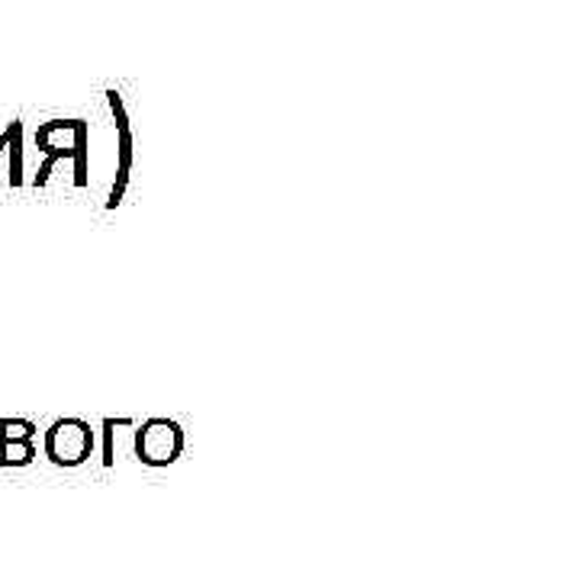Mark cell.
Wrapping results in <instances>:
<instances>
[{"label": "cell", "mask_w": 579, "mask_h": 579, "mask_svg": "<svg viewBox=\"0 0 579 579\" xmlns=\"http://www.w3.org/2000/svg\"><path fill=\"white\" fill-rule=\"evenodd\" d=\"M42 451L55 467H81L94 454V428L84 418H59L45 428Z\"/></svg>", "instance_id": "cell-1"}, {"label": "cell", "mask_w": 579, "mask_h": 579, "mask_svg": "<svg viewBox=\"0 0 579 579\" xmlns=\"http://www.w3.org/2000/svg\"><path fill=\"white\" fill-rule=\"evenodd\" d=\"M184 454V428L174 418H148L138 425L136 457L148 467H168Z\"/></svg>", "instance_id": "cell-2"}, {"label": "cell", "mask_w": 579, "mask_h": 579, "mask_svg": "<svg viewBox=\"0 0 579 579\" xmlns=\"http://www.w3.org/2000/svg\"><path fill=\"white\" fill-rule=\"evenodd\" d=\"M35 422L0 418V467H27L35 461Z\"/></svg>", "instance_id": "cell-3"}, {"label": "cell", "mask_w": 579, "mask_h": 579, "mask_svg": "<svg viewBox=\"0 0 579 579\" xmlns=\"http://www.w3.org/2000/svg\"><path fill=\"white\" fill-rule=\"evenodd\" d=\"M20 133H23V126H20V123H17V120H13V123H10V126H7V133H3V136H0V148H7V145H10V142H13V138L20 136Z\"/></svg>", "instance_id": "cell-4"}]
</instances>
